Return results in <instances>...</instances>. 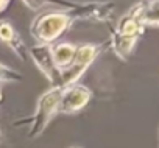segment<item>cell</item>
I'll list each match as a JSON object with an SVG mask.
<instances>
[{"instance_id":"6da1fadb","label":"cell","mask_w":159,"mask_h":148,"mask_svg":"<svg viewBox=\"0 0 159 148\" xmlns=\"http://www.w3.org/2000/svg\"><path fill=\"white\" fill-rule=\"evenodd\" d=\"M69 24V17L66 14H59V13H52V14H45L41 16L34 20L33 24V34L36 39H39L41 42H52L53 39H56L67 27Z\"/></svg>"},{"instance_id":"7a4b0ae2","label":"cell","mask_w":159,"mask_h":148,"mask_svg":"<svg viewBox=\"0 0 159 148\" xmlns=\"http://www.w3.org/2000/svg\"><path fill=\"white\" fill-rule=\"evenodd\" d=\"M91 92L84 86H69L67 89L61 91L58 111L61 112H75L81 109L89 101Z\"/></svg>"},{"instance_id":"3957f363","label":"cell","mask_w":159,"mask_h":148,"mask_svg":"<svg viewBox=\"0 0 159 148\" xmlns=\"http://www.w3.org/2000/svg\"><path fill=\"white\" fill-rule=\"evenodd\" d=\"M59 97H61V91L59 89H55L52 92H48L47 95H44L39 101V106H38V112L34 115V125H33V131H31V136H36L39 134L45 123L50 120L52 114L58 109V105H59Z\"/></svg>"},{"instance_id":"277c9868","label":"cell","mask_w":159,"mask_h":148,"mask_svg":"<svg viewBox=\"0 0 159 148\" xmlns=\"http://www.w3.org/2000/svg\"><path fill=\"white\" fill-rule=\"evenodd\" d=\"M31 56H33V61L38 64V67L45 73L48 77L50 81H55V78L61 73L53 61V56H52V50L47 44H39V45H34L31 48Z\"/></svg>"},{"instance_id":"5b68a950","label":"cell","mask_w":159,"mask_h":148,"mask_svg":"<svg viewBox=\"0 0 159 148\" xmlns=\"http://www.w3.org/2000/svg\"><path fill=\"white\" fill-rule=\"evenodd\" d=\"M0 41L8 44L16 53H19V56H24V44L19 39L17 33L14 31V28L11 27V24L0 20Z\"/></svg>"},{"instance_id":"8992f818","label":"cell","mask_w":159,"mask_h":148,"mask_svg":"<svg viewBox=\"0 0 159 148\" xmlns=\"http://www.w3.org/2000/svg\"><path fill=\"white\" fill-rule=\"evenodd\" d=\"M75 52H76V48L70 44L56 45L52 52V56H53V61H55L56 67H67L69 64H72V61L75 58Z\"/></svg>"},{"instance_id":"52a82bcc","label":"cell","mask_w":159,"mask_h":148,"mask_svg":"<svg viewBox=\"0 0 159 148\" xmlns=\"http://www.w3.org/2000/svg\"><path fill=\"white\" fill-rule=\"evenodd\" d=\"M139 19L140 17H133V16H126L122 19L120 22V30H119V34L123 36V38H133L136 39V34L140 31V24H139Z\"/></svg>"},{"instance_id":"ba28073f","label":"cell","mask_w":159,"mask_h":148,"mask_svg":"<svg viewBox=\"0 0 159 148\" xmlns=\"http://www.w3.org/2000/svg\"><path fill=\"white\" fill-rule=\"evenodd\" d=\"M95 53H97V50H95L94 45H81L80 48H76L72 64L80 65V67H86L95 58Z\"/></svg>"},{"instance_id":"9c48e42d","label":"cell","mask_w":159,"mask_h":148,"mask_svg":"<svg viewBox=\"0 0 159 148\" xmlns=\"http://www.w3.org/2000/svg\"><path fill=\"white\" fill-rule=\"evenodd\" d=\"M134 41L133 38H123V36H117L116 41H114V45H116V50L120 53V55H126L133 47H134Z\"/></svg>"},{"instance_id":"30bf717a","label":"cell","mask_w":159,"mask_h":148,"mask_svg":"<svg viewBox=\"0 0 159 148\" xmlns=\"http://www.w3.org/2000/svg\"><path fill=\"white\" fill-rule=\"evenodd\" d=\"M22 78L20 73H17L16 70L0 64V81H19Z\"/></svg>"},{"instance_id":"8fae6325","label":"cell","mask_w":159,"mask_h":148,"mask_svg":"<svg viewBox=\"0 0 159 148\" xmlns=\"http://www.w3.org/2000/svg\"><path fill=\"white\" fill-rule=\"evenodd\" d=\"M7 7H8V2H0V13H2Z\"/></svg>"},{"instance_id":"7c38bea8","label":"cell","mask_w":159,"mask_h":148,"mask_svg":"<svg viewBox=\"0 0 159 148\" xmlns=\"http://www.w3.org/2000/svg\"><path fill=\"white\" fill-rule=\"evenodd\" d=\"M2 98H3V97H2V91H0V101H2Z\"/></svg>"}]
</instances>
